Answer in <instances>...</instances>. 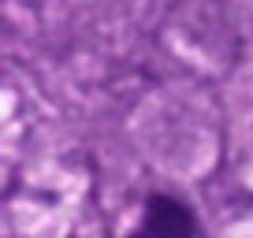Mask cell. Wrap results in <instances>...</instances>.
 <instances>
[{"label":"cell","mask_w":253,"mask_h":238,"mask_svg":"<svg viewBox=\"0 0 253 238\" xmlns=\"http://www.w3.org/2000/svg\"><path fill=\"white\" fill-rule=\"evenodd\" d=\"M130 238H198V220L179 198L153 194Z\"/></svg>","instance_id":"obj_1"}]
</instances>
